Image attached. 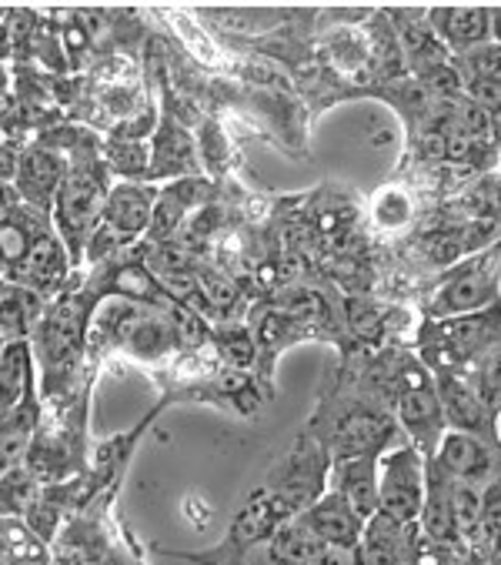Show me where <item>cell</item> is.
I'll use <instances>...</instances> for the list:
<instances>
[{
  "mask_svg": "<svg viewBox=\"0 0 501 565\" xmlns=\"http://www.w3.org/2000/svg\"><path fill=\"white\" fill-rule=\"evenodd\" d=\"M34 402V352L31 342H8L0 352V415Z\"/></svg>",
  "mask_w": 501,
  "mask_h": 565,
  "instance_id": "18",
  "label": "cell"
},
{
  "mask_svg": "<svg viewBox=\"0 0 501 565\" xmlns=\"http://www.w3.org/2000/svg\"><path fill=\"white\" fill-rule=\"evenodd\" d=\"M501 305V238L451 268L428 305V318L475 315Z\"/></svg>",
  "mask_w": 501,
  "mask_h": 565,
  "instance_id": "4",
  "label": "cell"
},
{
  "mask_svg": "<svg viewBox=\"0 0 501 565\" xmlns=\"http://www.w3.org/2000/svg\"><path fill=\"white\" fill-rule=\"evenodd\" d=\"M418 342L431 375H465L494 342H501V305L475 315L428 318Z\"/></svg>",
  "mask_w": 501,
  "mask_h": 565,
  "instance_id": "3",
  "label": "cell"
},
{
  "mask_svg": "<svg viewBox=\"0 0 501 565\" xmlns=\"http://www.w3.org/2000/svg\"><path fill=\"white\" fill-rule=\"evenodd\" d=\"M154 201H158V188L141 184V181H124L114 184L107 191L104 211H100V228H107L110 235L131 242L148 235L151 217H154Z\"/></svg>",
  "mask_w": 501,
  "mask_h": 565,
  "instance_id": "10",
  "label": "cell"
},
{
  "mask_svg": "<svg viewBox=\"0 0 501 565\" xmlns=\"http://www.w3.org/2000/svg\"><path fill=\"white\" fill-rule=\"evenodd\" d=\"M34 428H38L34 402H28L24 408H18L11 415H0V476L24 466Z\"/></svg>",
  "mask_w": 501,
  "mask_h": 565,
  "instance_id": "20",
  "label": "cell"
},
{
  "mask_svg": "<svg viewBox=\"0 0 501 565\" xmlns=\"http://www.w3.org/2000/svg\"><path fill=\"white\" fill-rule=\"evenodd\" d=\"M4 90H8V71H4V64H0V97H4Z\"/></svg>",
  "mask_w": 501,
  "mask_h": 565,
  "instance_id": "27",
  "label": "cell"
},
{
  "mask_svg": "<svg viewBox=\"0 0 501 565\" xmlns=\"http://www.w3.org/2000/svg\"><path fill=\"white\" fill-rule=\"evenodd\" d=\"M217 338L224 342V352H227L231 362L244 365V362L255 359V338L247 334V328H224Z\"/></svg>",
  "mask_w": 501,
  "mask_h": 565,
  "instance_id": "25",
  "label": "cell"
},
{
  "mask_svg": "<svg viewBox=\"0 0 501 565\" xmlns=\"http://www.w3.org/2000/svg\"><path fill=\"white\" fill-rule=\"evenodd\" d=\"M198 171V145L194 138L171 118L158 121L154 128V148H151V164H148V178H194Z\"/></svg>",
  "mask_w": 501,
  "mask_h": 565,
  "instance_id": "15",
  "label": "cell"
},
{
  "mask_svg": "<svg viewBox=\"0 0 501 565\" xmlns=\"http://www.w3.org/2000/svg\"><path fill=\"white\" fill-rule=\"evenodd\" d=\"M374 217H379V224L388 232L405 228L408 217H412V198L405 191H398V188L382 191L379 198H374Z\"/></svg>",
  "mask_w": 501,
  "mask_h": 565,
  "instance_id": "24",
  "label": "cell"
},
{
  "mask_svg": "<svg viewBox=\"0 0 501 565\" xmlns=\"http://www.w3.org/2000/svg\"><path fill=\"white\" fill-rule=\"evenodd\" d=\"M67 268H71V255L64 252L61 238L54 232H44L34 242V248H31L28 262L21 265V271L14 278H8V281L24 285V288L38 291L41 298H47V295L61 291V285L67 281Z\"/></svg>",
  "mask_w": 501,
  "mask_h": 565,
  "instance_id": "16",
  "label": "cell"
},
{
  "mask_svg": "<svg viewBox=\"0 0 501 565\" xmlns=\"http://www.w3.org/2000/svg\"><path fill=\"white\" fill-rule=\"evenodd\" d=\"M305 525L331 548V552H341V555H354L358 542H361V529H364V519L341 499L334 495L331 489L311 502L305 512H301Z\"/></svg>",
  "mask_w": 501,
  "mask_h": 565,
  "instance_id": "11",
  "label": "cell"
},
{
  "mask_svg": "<svg viewBox=\"0 0 501 565\" xmlns=\"http://www.w3.org/2000/svg\"><path fill=\"white\" fill-rule=\"evenodd\" d=\"M494 151L501 154V115L494 118Z\"/></svg>",
  "mask_w": 501,
  "mask_h": 565,
  "instance_id": "26",
  "label": "cell"
},
{
  "mask_svg": "<svg viewBox=\"0 0 501 565\" xmlns=\"http://www.w3.org/2000/svg\"><path fill=\"white\" fill-rule=\"evenodd\" d=\"M425 502V456L415 445H398L379 456V512L402 522L418 525Z\"/></svg>",
  "mask_w": 501,
  "mask_h": 565,
  "instance_id": "6",
  "label": "cell"
},
{
  "mask_svg": "<svg viewBox=\"0 0 501 565\" xmlns=\"http://www.w3.org/2000/svg\"><path fill=\"white\" fill-rule=\"evenodd\" d=\"M392 392H395L398 422L408 431V445H415L425 459H431L445 435V415H441L435 375L422 362L408 359L402 362V369H395Z\"/></svg>",
  "mask_w": 501,
  "mask_h": 565,
  "instance_id": "5",
  "label": "cell"
},
{
  "mask_svg": "<svg viewBox=\"0 0 501 565\" xmlns=\"http://www.w3.org/2000/svg\"><path fill=\"white\" fill-rule=\"evenodd\" d=\"M328 476H331L328 489L341 495L361 519H371L379 512V456L334 459Z\"/></svg>",
  "mask_w": 501,
  "mask_h": 565,
  "instance_id": "14",
  "label": "cell"
},
{
  "mask_svg": "<svg viewBox=\"0 0 501 565\" xmlns=\"http://www.w3.org/2000/svg\"><path fill=\"white\" fill-rule=\"evenodd\" d=\"M395 425L385 412H371L364 405H351L334 415L331 431L324 441H318L328 459H354V456H382L385 445L392 441Z\"/></svg>",
  "mask_w": 501,
  "mask_h": 565,
  "instance_id": "7",
  "label": "cell"
},
{
  "mask_svg": "<svg viewBox=\"0 0 501 565\" xmlns=\"http://www.w3.org/2000/svg\"><path fill=\"white\" fill-rule=\"evenodd\" d=\"M4 345H8V342H4V338H0V352H4Z\"/></svg>",
  "mask_w": 501,
  "mask_h": 565,
  "instance_id": "29",
  "label": "cell"
},
{
  "mask_svg": "<svg viewBox=\"0 0 501 565\" xmlns=\"http://www.w3.org/2000/svg\"><path fill=\"white\" fill-rule=\"evenodd\" d=\"M461 379L494 415H501V342H494Z\"/></svg>",
  "mask_w": 501,
  "mask_h": 565,
  "instance_id": "21",
  "label": "cell"
},
{
  "mask_svg": "<svg viewBox=\"0 0 501 565\" xmlns=\"http://www.w3.org/2000/svg\"><path fill=\"white\" fill-rule=\"evenodd\" d=\"M107 171L100 164V154L74 151L64 171V181L54 198V224L64 252L71 255V265L84 258V245L90 232L97 228L104 201H107Z\"/></svg>",
  "mask_w": 501,
  "mask_h": 565,
  "instance_id": "2",
  "label": "cell"
},
{
  "mask_svg": "<svg viewBox=\"0 0 501 565\" xmlns=\"http://www.w3.org/2000/svg\"><path fill=\"white\" fill-rule=\"evenodd\" d=\"M87 324L90 305L84 301V295H61L54 305L44 308V318L31 334V352L34 365H41L44 395H57V388H64L77 375L87 345Z\"/></svg>",
  "mask_w": 501,
  "mask_h": 565,
  "instance_id": "1",
  "label": "cell"
},
{
  "mask_svg": "<svg viewBox=\"0 0 501 565\" xmlns=\"http://www.w3.org/2000/svg\"><path fill=\"white\" fill-rule=\"evenodd\" d=\"M38 499H41V482L24 466L0 476V515L24 519Z\"/></svg>",
  "mask_w": 501,
  "mask_h": 565,
  "instance_id": "22",
  "label": "cell"
},
{
  "mask_svg": "<svg viewBox=\"0 0 501 565\" xmlns=\"http://www.w3.org/2000/svg\"><path fill=\"white\" fill-rule=\"evenodd\" d=\"M455 67L461 77H481V81H501V44L488 41L481 47H471L455 57Z\"/></svg>",
  "mask_w": 501,
  "mask_h": 565,
  "instance_id": "23",
  "label": "cell"
},
{
  "mask_svg": "<svg viewBox=\"0 0 501 565\" xmlns=\"http://www.w3.org/2000/svg\"><path fill=\"white\" fill-rule=\"evenodd\" d=\"M0 278H4V258H0Z\"/></svg>",
  "mask_w": 501,
  "mask_h": 565,
  "instance_id": "28",
  "label": "cell"
},
{
  "mask_svg": "<svg viewBox=\"0 0 501 565\" xmlns=\"http://www.w3.org/2000/svg\"><path fill=\"white\" fill-rule=\"evenodd\" d=\"M435 388H438V402L445 415V431H461L488 445H501L498 415L468 388L461 375H435Z\"/></svg>",
  "mask_w": 501,
  "mask_h": 565,
  "instance_id": "8",
  "label": "cell"
},
{
  "mask_svg": "<svg viewBox=\"0 0 501 565\" xmlns=\"http://www.w3.org/2000/svg\"><path fill=\"white\" fill-rule=\"evenodd\" d=\"M201 194H204V181L201 178L198 181L194 178H184V181H174L164 191H158L154 217H151L148 235L158 238V242H168L181 228V221L191 214V207L201 201Z\"/></svg>",
  "mask_w": 501,
  "mask_h": 565,
  "instance_id": "19",
  "label": "cell"
},
{
  "mask_svg": "<svg viewBox=\"0 0 501 565\" xmlns=\"http://www.w3.org/2000/svg\"><path fill=\"white\" fill-rule=\"evenodd\" d=\"M431 34L451 54H465L491 41V11L488 8H431L425 11Z\"/></svg>",
  "mask_w": 501,
  "mask_h": 565,
  "instance_id": "13",
  "label": "cell"
},
{
  "mask_svg": "<svg viewBox=\"0 0 501 565\" xmlns=\"http://www.w3.org/2000/svg\"><path fill=\"white\" fill-rule=\"evenodd\" d=\"M418 539V525H402L382 512L364 519L354 558L361 565H405Z\"/></svg>",
  "mask_w": 501,
  "mask_h": 565,
  "instance_id": "12",
  "label": "cell"
},
{
  "mask_svg": "<svg viewBox=\"0 0 501 565\" xmlns=\"http://www.w3.org/2000/svg\"><path fill=\"white\" fill-rule=\"evenodd\" d=\"M64 171H67V158L47 145H34V148L21 151V164L14 174V191H18L21 204L38 214H51L57 188L64 181Z\"/></svg>",
  "mask_w": 501,
  "mask_h": 565,
  "instance_id": "9",
  "label": "cell"
},
{
  "mask_svg": "<svg viewBox=\"0 0 501 565\" xmlns=\"http://www.w3.org/2000/svg\"><path fill=\"white\" fill-rule=\"evenodd\" d=\"M44 298L24 285L0 278V338L4 342H31L34 328L44 318Z\"/></svg>",
  "mask_w": 501,
  "mask_h": 565,
  "instance_id": "17",
  "label": "cell"
}]
</instances>
